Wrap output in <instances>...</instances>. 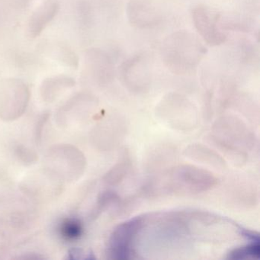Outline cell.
I'll use <instances>...</instances> for the list:
<instances>
[{"label": "cell", "instance_id": "ba28073f", "mask_svg": "<svg viewBox=\"0 0 260 260\" xmlns=\"http://www.w3.org/2000/svg\"><path fill=\"white\" fill-rule=\"evenodd\" d=\"M74 82L66 77H55L45 80L42 85V93L43 98L51 101L57 96L63 89L71 87Z\"/></svg>", "mask_w": 260, "mask_h": 260}, {"label": "cell", "instance_id": "277c9868", "mask_svg": "<svg viewBox=\"0 0 260 260\" xmlns=\"http://www.w3.org/2000/svg\"><path fill=\"white\" fill-rule=\"evenodd\" d=\"M122 81L135 92H144L150 87L151 73L148 60L144 54H137L126 60L120 68Z\"/></svg>", "mask_w": 260, "mask_h": 260}, {"label": "cell", "instance_id": "5b68a950", "mask_svg": "<svg viewBox=\"0 0 260 260\" xmlns=\"http://www.w3.org/2000/svg\"><path fill=\"white\" fill-rule=\"evenodd\" d=\"M129 23L139 29L156 26L160 22V14L151 0H130L126 7Z\"/></svg>", "mask_w": 260, "mask_h": 260}, {"label": "cell", "instance_id": "9c48e42d", "mask_svg": "<svg viewBox=\"0 0 260 260\" xmlns=\"http://www.w3.org/2000/svg\"><path fill=\"white\" fill-rule=\"evenodd\" d=\"M62 236L68 240H74L82 234V226L80 222L74 219L65 220L60 226Z\"/></svg>", "mask_w": 260, "mask_h": 260}, {"label": "cell", "instance_id": "30bf717a", "mask_svg": "<svg viewBox=\"0 0 260 260\" xmlns=\"http://www.w3.org/2000/svg\"><path fill=\"white\" fill-rule=\"evenodd\" d=\"M259 246L258 244L252 245L248 247L238 249L231 253V258H244L246 256L258 257Z\"/></svg>", "mask_w": 260, "mask_h": 260}, {"label": "cell", "instance_id": "7a4b0ae2", "mask_svg": "<svg viewBox=\"0 0 260 260\" xmlns=\"http://www.w3.org/2000/svg\"><path fill=\"white\" fill-rule=\"evenodd\" d=\"M29 100V90L25 83L16 79L0 82V117L13 119L23 112Z\"/></svg>", "mask_w": 260, "mask_h": 260}, {"label": "cell", "instance_id": "52a82bcc", "mask_svg": "<svg viewBox=\"0 0 260 260\" xmlns=\"http://www.w3.org/2000/svg\"><path fill=\"white\" fill-rule=\"evenodd\" d=\"M58 10V4L54 0H48L38 7L28 21V33L30 37L39 36L55 17Z\"/></svg>", "mask_w": 260, "mask_h": 260}, {"label": "cell", "instance_id": "6da1fadb", "mask_svg": "<svg viewBox=\"0 0 260 260\" xmlns=\"http://www.w3.org/2000/svg\"><path fill=\"white\" fill-rule=\"evenodd\" d=\"M206 52V48L197 36L185 30L175 31L169 36L161 46L164 65L176 75L194 73Z\"/></svg>", "mask_w": 260, "mask_h": 260}, {"label": "cell", "instance_id": "3957f363", "mask_svg": "<svg viewBox=\"0 0 260 260\" xmlns=\"http://www.w3.org/2000/svg\"><path fill=\"white\" fill-rule=\"evenodd\" d=\"M193 23L201 37L211 46H219L226 41V35L219 25L220 16L214 10L204 5L194 7L191 12Z\"/></svg>", "mask_w": 260, "mask_h": 260}, {"label": "cell", "instance_id": "8992f818", "mask_svg": "<svg viewBox=\"0 0 260 260\" xmlns=\"http://www.w3.org/2000/svg\"><path fill=\"white\" fill-rule=\"evenodd\" d=\"M87 68L92 77L102 83L113 80L115 67L109 55L100 49H92L87 54Z\"/></svg>", "mask_w": 260, "mask_h": 260}]
</instances>
